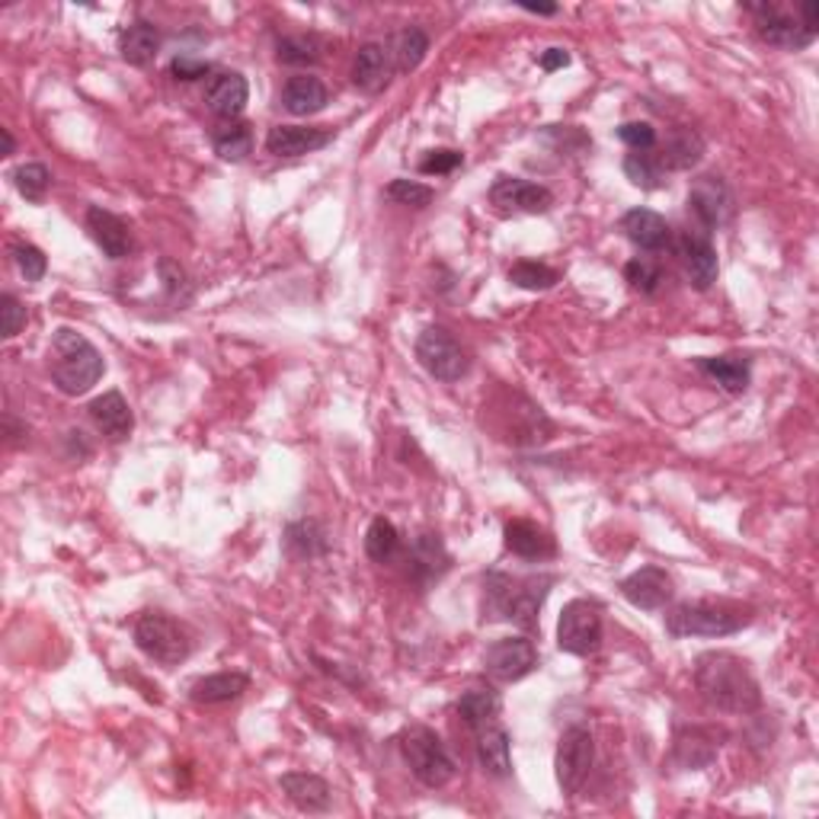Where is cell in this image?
<instances>
[{
    "instance_id": "cell-14",
    "label": "cell",
    "mask_w": 819,
    "mask_h": 819,
    "mask_svg": "<svg viewBox=\"0 0 819 819\" xmlns=\"http://www.w3.org/2000/svg\"><path fill=\"white\" fill-rule=\"evenodd\" d=\"M749 10L759 16V36L765 38L768 45H775V48L800 52L817 38L800 26L797 16H787L778 3H749Z\"/></svg>"
},
{
    "instance_id": "cell-36",
    "label": "cell",
    "mask_w": 819,
    "mask_h": 819,
    "mask_svg": "<svg viewBox=\"0 0 819 819\" xmlns=\"http://www.w3.org/2000/svg\"><path fill=\"white\" fill-rule=\"evenodd\" d=\"M285 541H289L292 554H299V558H317V554L327 551V538H324V528L317 521L304 519L289 525Z\"/></svg>"
},
{
    "instance_id": "cell-44",
    "label": "cell",
    "mask_w": 819,
    "mask_h": 819,
    "mask_svg": "<svg viewBox=\"0 0 819 819\" xmlns=\"http://www.w3.org/2000/svg\"><path fill=\"white\" fill-rule=\"evenodd\" d=\"M157 272H160V279H164V289H167V295L173 301H189L192 295V289H189V279L187 272H183V266L173 260H160L157 262Z\"/></svg>"
},
{
    "instance_id": "cell-49",
    "label": "cell",
    "mask_w": 819,
    "mask_h": 819,
    "mask_svg": "<svg viewBox=\"0 0 819 819\" xmlns=\"http://www.w3.org/2000/svg\"><path fill=\"white\" fill-rule=\"evenodd\" d=\"M800 26H804L807 33H814V36H817V30H819V3H817V0H804V3H800Z\"/></svg>"
},
{
    "instance_id": "cell-24",
    "label": "cell",
    "mask_w": 819,
    "mask_h": 819,
    "mask_svg": "<svg viewBox=\"0 0 819 819\" xmlns=\"http://www.w3.org/2000/svg\"><path fill=\"white\" fill-rule=\"evenodd\" d=\"M90 419L97 423V429L110 439H125L135 426V416H132V407L125 404V397L119 391H106L103 397H97L90 404Z\"/></svg>"
},
{
    "instance_id": "cell-35",
    "label": "cell",
    "mask_w": 819,
    "mask_h": 819,
    "mask_svg": "<svg viewBox=\"0 0 819 819\" xmlns=\"http://www.w3.org/2000/svg\"><path fill=\"white\" fill-rule=\"evenodd\" d=\"M397 551H401V535H397L394 521L378 516V519L369 525V531H366V554H369L374 563H388Z\"/></svg>"
},
{
    "instance_id": "cell-25",
    "label": "cell",
    "mask_w": 819,
    "mask_h": 819,
    "mask_svg": "<svg viewBox=\"0 0 819 819\" xmlns=\"http://www.w3.org/2000/svg\"><path fill=\"white\" fill-rule=\"evenodd\" d=\"M247 688H250V678L244 672H215V675L199 678L189 688V698L195 705H227V702H237Z\"/></svg>"
},
{
    "instance_id": "cell-27",
    "label": "cell",
    "mask_w": 819,
    "mask_h": 819,
    "mask_svg": "<svg viewBox=\"0 0 819 819\" xmlns=\"http://www.w3.org/2000/svg\"><path fill=\"white\" fill-rule=\"evenodd\" d=\"M119 52H122V58H125L128 65L148 68L150 61L157 58V52H160V33H157V26H150L145 20L132 23V26L122 33V38H119Z\"/></svg>"
},
{
    "instance_id": "cell-20",
    "label": "cell",
    "mask_w": 819,
    "mask_h": 819,
    "mask_svg": "<svg viewBox=\"0 0 819 819\" xmlns=\"http://www.w3.org/2000/svg\"><path fill=\"white\" fill-rule=\"evenodd\" d=\"M279 787L285 790V797L304 810V814H324L334 800L330 784L324 782L321 775H307V772H289L279 778Z\"/></svg>"
},
{
    "instance_id": "cell-31",
    "label": "cell",
    "mask_w": 819,
    "mask_h": 819,
    "mask_svg": "<svg viewBox=\"0 0 819 819\" xmlns=\"http://www.w3.org/2000/svg\"><path fill=\"white\" fill-rule=\"evenodd\" d=\"M426 52H429V36H426V30H419V26L401 30V33L394 36V45H391L394 68H397L401 75H413V71L423 65Z\"/></svg>"
},
{
    "instance_id": "cell-29",
    "label": "cell",
    "mask_w": 819,
    "mask_h": 819,
    "mask_svg": "<svg viewBox=\"0 0 819 819\" xmlns=\"http://www.w3.org/2000/svg\"><path fill=\"white\" fill-rule=\"evenodd\" d=\"M212 148H215V154H218L222 160L240 164V160H247L250 150H254V132H250V125L240 122V119L222 122V125L215 128V135H212Z\"/></svg>"
},
{
    "instance_id": "cell-1",
    "label": "cell",
    "mask_w": 819,
    "mask_h": 819,
    "mask_svg": "<svg viewBox=\"0 0 819 819\" xmlns=\"http://www.w3.org/2000/svg\"><path fill=\"white\" fill-rule=\"evenodd\" d=\"M695 685L710 708L727 710V714H752L762 705V688L749 670V663L727 650H710L698 657Z\"/></svg>"
},
{
    "instance_id": "cell-30",
    "label": "cell",
    "mask_w": 819,
    "mask_h": 819,
    "mask_svg": "<svg viewBox=\"0 0 819 819\" xmlns=\"http://www.w3.org/2000/svg\"><path fill=\"white\" fill-rule=\"evenodd\" d=\"M698 369L705 374H710L727 394H743L749 388V362L745 359H737V356H717V359H698Z\"/></svg>"
},
{
    "instance_id": "cell-26",
    "label": "cell",
    "mask_w": 819,
    "mask_h": 819,
    "mask_svg": "<svg viewBox=\"0 0 819 819\" xmlns=\"http://www.w3.org/2000/svg\"><path fill=\"white\" fill-rule=\"evenodd\" d=\"M282 106L292 115H314L327 106V87L311 75H295L282 87Z\"/></svg>"
},
{
    "instance_id": "cell-41",
    "label": "cell",
    "mask_w": 819,
    "mask_h": 819,
    "mask_svg": "<svg viewBox=\"0 0 819 819\" xmlns=\"http://www.w3.org/2000/svg\"><path fill=\"white\" fill-rule=\"evenodd\" d=\"M384 195L391 199V202H397V205H410V209H426L429 202H433V189L423 187V183H416V180H394V183H388L384 189Z\"/></svg>"
},
{
    "instance_id": "cell-39",
    "label": "cell",
    "mask_w": 819,
    "mask_h": 819,
    "mask_svg": "<svg viewBox=\"0 0 819 819\" xmlns=\"http://www.w3.org/2000/svg\"><path fill=\"white\" fill-rule=\"evenodd\" d=\"M13 183L20 189V195H26L30 202H42L48 187H52V173H48L45 164H23V167H16Z\"/></svg>"
},
{
    "instance_id": "cell-5",
    "label": "cell",
    "mask_w": 819,
    "mask_h": 819,
    "mask_svg": "<svg viewBox=\"0 0 819 819\" xmlns=\"http://www.w3.org/2000/svg\"><path fill=\"white\" fill-rule=\"evenodd\" d=\"M401 752L407 759L410 772L426 787H446L455 778V762L448 749L429 727H410L401 737Z\"/></svg>"
},
{
    "instance_id": "cell-9",
    "label": "cell",
    "mask_w": 819,
    "mask_h": 819,
    "mask_svg": "<svg viewBox=\"0 0 819 819\" xmlns=\"http://www.w3.org/2000/svg\"><path fill=\"white\" fill-rule=\"evenodd\" d=\"M416 359L439 381H458L468 372V356L446 327H426L416 339Z\"/></svg>"
},
{
    "instance_id": "cell-46",
    "label": "cell",
    "mask_w": 819,
    "mask_h": 819,
    "mask_svg": "<svg viewBox=\"0 0 819 819\" xmlns=\"http://www.w3.org/2000/svg\"><path fill=\"white\" fill-rule=\"evenodd\" d=\"M0 317H3V336L13 339V336L23 330V324H26V307L13 299V295H3L0 299Z\"/></svg>"
},
{
    "instance_id": "cell-45",
    "label": "cell",
    "mask_w": 819,
    "mask_h": 819,
    "mask_svg": "<svg viewBox=\"0 0 819 819\" xmlns=\"http://www.w3.org/2000/svg\"><path fill=\"white\" fill-rule=\"evenodd\" d=\"M618 138L631 150H653L657 148V128L650 122H625L618 128Z\"/></svg>"
},
{
    "instance_id": "cell-23",
    "label": "cell",
    "mask_w": 819,
    "mask_h": 819,
    "mask_svg": "<svg viewBox=\"0 0 819 819\" xmlns=\"http://www.w3.org/2000/svg\"><path fill=\"white\" fill-rule=\"evenodd\" d=\"M352 80H356V87H362L366 93L384 90L388 80H391V52H388L381 42H366V45L356 52Z\"/></svg>"
},
{
    "instance_id": "cell-28",
    "label": "cell",
    "mask_w": 819,
    "mask_h": 819,
    "mask_svg": "<svg viewBox=\"0 0 819 819\" xmlns=\"http://www.w3.org/2000/svg\"><path fill=\"white\" fill-rule=\"evenodd\" d=\"M410 563L419 580H439L448 570V551L439 535H419L410 548Z\"/></svg>"
},
{
    "instance_id": "cell-3",
    "label": "cell",
    "mask_w": 819,
    "mask_h": 819,
    "mask_svg": "<svg viewBox=\"0 0 819 819\" xmlns=\"http://www.w3.org/2000/svg\"><path fill=\"white\" fill-rule=\"evenodd\" d=\"M554 586V576H525L513 580L506 573H490L484 583V615L493 621H513L519 628H535L538 612Z\"/></svg>"
},
{
    "instance_id": "cell-18",
    "label": "cell",
    "mask_w": 819,
    "mask_h": 819,
    "mask_svg": "<svg viewBox=\"0 0 819 819\" xmlns=\"http://www.w3.org/2000/svg\"><path fill=\"white\" fill-rule=\"evenodd\" d=\"M503 538H506V548L516 554V558L525 560H548L558 554V541L551 538V531L548 528H541V525H535V521L528 519H513L506 521V531H503Z\"/></svg>"
},
{
    "instance_id": "cell-34",
    "label": "cell",
    "mask_w": 819,
    "mask_h": 819,
    "mask_svg": "<svg viewBox=\"0 0 819 819\" xmlns=\"http://www.w3.org/2000/svg\"><path fill=\"white\" fill-rule=\"evenodd\" d=\"M702 154H705L702 135H695L692 128H685V132H678L670 145H666L660 160H663V167H670V170H688V167H695V164L702 160Z\"/></svg>"
},
{
    "instance_id": "cell-22",
    "label": "cell",
    "mask_w": 819,
    "mask_h": 819,
    "mask_svg": "<svg viewBox=\"0 0 819 819\" xmlns=\"http://www.w3.org/2000/svg\"><path fill=\"white\" fill-rule=\"evenodd\" d=\"M621 231L628 234V240H631L633 247L650 250V254H653V250H663L672 237L666 218L657 215V212H650V209H631V212L621 218Z\"/></svg>"
},
{
    "instance_id": "cell-38",
    "label": "cell",
    "mask_w": 819,
    "mask_h": 819,
    "mask_svg": "<svg viewBox=\"0 0 819 819\" xmlns=\"http://www.w3.org/2000/svg\"><path fill=\"white\" fill-rule=\"evenodd\" d=\"M279 61L292 65V68L317 65L321 61V42L314 36H285L279 42Z\"/></svg>"
},
{
    "instance_id": "cell-50",
    "label": "cell",
    "mask_w": 819,
    "mask_h": 819,
    "mask_svg": "<svg viewBox=\"0 0 819 819\" xmlns=\"http://www.w3.org/2000/svg\"><path fill=\"white\" fill-rule=\"evenodd\" d=\"M521 10L538 13V16H554V13H558V7H554V3H521Z\"/></svg>"
},
{
    "instance_id": "cell-17",
    "label": "cell",
    "mask_w": 819,
    "mask_h": 819,
    "mask_svg": "<svg viewBox=\"0 0 819 819\" xmlns=\"http://www.w3.org/2000/svg\"><path fill=\"white\" fill-rule=\"evenodd\" d=\"M247 100H250V87H247V77L234 75V71H222L209 80L205 87V103L215 115H222L224 122L231 119H240V112L247 110Z\"/></svg>"
},
{
    "instance_id": "cell-16",
    "label": "cell",
    "mask_w": 819,
    "mask_h": 819,
    "mask_svg": "<svg viewBox=\"0 0 819 819\" xmlns=\"http://www.w3.org/2000/svg\"><path fill=\"white\" fill-rule=\"evenodd\" d=\"M330 142H334L330 128H311V125H276L266 135V148L276 157H304L327 148Z\"/></svg>"
},
{
    "instance_id": "cell-21",
    "label": "cell",
    "mask_w": 819,
    "mask_h": 819,
    "mask_svg": "<svg viewBox=\"0 0 819 819\" xmlns=\"http://www.w3.org/2000/svg\"><path fill=\"white\" fill-rule=\"evenodd\" d=\"M478 762L486 775L493 778H506L513 772V752H509V733L490 720L484 727H478Z\"/></svg>"
},
{
    "instance_id": "cell-42",
    "label": "cell",
    "mask_w": 819,
    "mask_h": 819,
    "mask_svg": "<svg viewBox=\"0 0 819 819\" xmlns=\"http://www.w3.org/2000/svg\"><path fill=\"white\" fill-rule=\"evenodd\" d=\"M10 254H13L16 266H20V272L26 276V282H38L45 276L48 260H45V254L38 250L36 244H13Z\"/></svg>"
},
{
    "instance_id": "cell-43",
    "label": "cell",
    "mask_w": 819,
    "mask_h": 819,
    "mask_svg": "<svg viewBox=\"0 0 819 819\" xmlns=\"http://www.w3.org/2000/svg\"><path fill=\"white\" fill-rule=\"evenodd\" d=\"M464 164V154L455 148H439V150H426V157L419 160V173L426 177H439V173H451Z\"/></svg>"
},
{
    "instance_id": "cell-15",
    "label": "cell",
    "mask_w": 819,
    "mask_h": 819,
    "mask_svg": "<svg viewBox=\"0 0 819 819\" xmlns=\"http://www.w3.org/2000/svg\"><path fill=\"white\" fill-rule=\"evenodd\" d=\"M621 596L628 598L633 608L657 612L675 596V583L663 566H640L628 580H621Z\"/></svg>"
},
{
    "instance_id": "cell-6",
    "label": "cell",
    "mask_w": 819,
    "mask_h": 819,
    "mask_svg": "<svg viewBox=\"0 0 819 819\" xmlns=\"http://www.w3.org/2000/svg\"><path fill=\"white\" fill-rule=\"evenodd\" d=\"M135 643L160 666H180L189 657V633L160 612H145L135 621Z\"/></svg>"
},
{
    "instance_id": "cell-40",
    "label": "cell",
    "mask_w": 819,
    "mask_h": 819,
    "mask_svg": "<svg viewBox=\"0 0 819 819\" xmlns=\"http://www.w3.org/2000/svg\"><path fill=\"white\" fill-rule=\"evenodd\" d=\"M625 279L631 282L637 292L653 295V292L660 289V282H663V272H660V266L650 260V257H633V260L625 266Z\"/></svg>"
},
{
    "instance_id": "cell-13",
    "label": "cell",
    "mask_w": 819,
    "mask_h": 819,
    "mask_svg": "<svg viewBox=\"0 0 819 819\" xmlns=\"http://www.w3.org/2000/svg\"><path fill=\"white\" fill-rule=\"evenodd\" d=\"M675 254L682 260V269L688 276V282L698 289V292H708L710 285L717 282V250L710 244L708 231H682L678 234V244H675Z\"/></svg>"
},
{
    "instance_id": "cell-19",
    "label": "cell",
    "mask_w": 819,
    "mask_h": 819,
    "mask_svg": "<svg viewBox=\"0 0 819 819\" xmlns=\"http://www.w3.org/2000/svg\"><path fill=\"white\" fill-rule=\"evenodd\" d=\"M87 231L93 234V240L100 244V250H103L110 260L128 257V250H132V231H128V224L122 222L119 215H112L106 209L93 205V209L87 212Z\"/></svg>"
},
{
    "instance_id": "cell-51",
    "label": "cell",
    "mask_w": 819,
    "mask_h": 819,
    "mask_svg": "<svg viewBox=\"0 0 819 819\" xmlns=\"http://www.w3.org/2000/svg\"><path fill=\"white\" fill-rule=\"evenodd\" d=\"M0 138H3V157H10V154L16 150V142H13L10 128H0Z\"/></svg>"
},
{
    "instance_id": "cell-33",
    "label": "cell",
    "mask_w": 819,
    "mask_h": 819,
    "mask_svg": "<svg viewBox=\"0 0 819 819\" xmlns=\"http://www.w3.org/2000/svg\"><path fill=\"white\" fill-rule=\"evenodd\" d=\"M625 173L631 180L633 187L640 189H660L666 187V167L657 154L650 150H631L625 157Z\"/></svg>"
},
{
    "instance_id": "cell-4",
    "label": "cell",
    "mask_w": 819,
    "mask_h": 819,
    "mask_svg": "<svg viewBox=\"0 0 819 819\" xmlns=\"http://www.w3.org/2000/svg\"><path fill=\"white\" fill-rule=\"evenodd\" d=\"M752 621L740 605L730 602H678L666 612V631L672 637H730Z\"/></svg>"
},
{
    "instance_id": "cell-48",
    "label": "cell",
    "mask_w": 819,
    "mask_h": 819,
    "mask_svg": "<svg viewBox=\"0 0 819 819\" xmlns=\"http://www.w3.org/2000/svg\"><path fill=\"white\" fill-rule=\"evenodd\" d=\"M538 65H541L545 71H560V68L570 65V52H566V48H548V52H541Z\"/></svg>"
},
{
    "instance_id": "cell-8",
    "label": "cell",
    "mask_w": 819,
    "mask_h": 819,
    "mask_svg": "<svg viewBox=\"0 0 819 819\" xmlns=\"http://www.w3.org/2000/svg\"><path fill=\"white\" fill-rule=\"evenodd\" d=\"M596 762V740L586 727H570L563 730L558 743V755H554V768H558V784L566 797L580 794L583 784L590 782Z\"/></svg>"
},
{
    "instance_id": "cell-7",
    "label": "cell",
    "mask_w": 819,
    "mask_h": 819,
    "mask_svg": "<svg viewBox=\"0 0 819 819\" xmlns=\"http://www.w3.org/2000/svg\"><path fill=\"white\" fill-rule=\"evenodd\" d=\"M558 647L570 657H593L602 647V608L593 598H573L558 621Z\"/></svg>"
},
{
    "instance_id": "cell-12",
    "label": "cell",
    "mask_w": 819,
    "mask_h": 819,
    "mask_svg": "<svg viewBox=\"0 0 819 819\" xmlns=\"http://www.w3.org/2000/svg\"><path fill=\"white\" fill-rule=\"evenodd\" d=\"M688 209L705 231H717L733 218V192L720 177L705 173L688 189Z\"/></svg>"
},
{
    "instance_id": "cell-47",
    "label": "cell",
    "mask_w": 819,
    "mask_h": 819,
    "mask_svg": "<svg viewBox=\"0 0 819 819\" xmlns=\"http://www.w3.org/2000/svg\"><path fill=\"white\" fill-rule=\"evenodd\" d=\"M209 71H212L209 61H202V58H195V55H177V58L170 61V75L177 77V80H202Z\"/></svg>"
},
{
    "instance_id": "cell-2",
    "label": "cell",
    "mask_w": 819,
    "mask_h": 819,
    "mask_svg": "<svg viewBox=\"0 0 819 819\" xmlns=\"http://www.w3.org/2000/svg\"><path fill=\"white\" fill-rule=\"evenodd\" d=\"M48 372H52V381L61 394L80 397L103 378L106 362L87 336L77 334L71 327H61V330H55L52 346H48Z\"/></svg>"
},
{
    "instance_id": "cell-10",
    "label": "cell",
    "mask_w": 819,
    "mask_h": 819,
    "mask_svg": "<svg viewBox=\"0 0 819 819\" xmlns=\"http://www.w3.org/2000/svg\"><path fill=\"white\" fill-rule=\"evenodd\" d=\"M490 202L500 215H545L554 205L551 189L521 177H500L490 187Z\"/></svg>"
},
{
    "instance_id": "cell-37",
    "label": "cell",
    "mask_w": 819,
    "mask_h": 819,
    "mask_svg": "<svg viewBox=\"0 0 819 819\" xmlns=\"http://www.w3.org/2000/svg\"><path fill=\"white\" fill-rule=\"evenodd\" d=\"M558 269H551V266L535 260H521L509 269V282H513L516 289H525V292H545V289L558 285Z\"/></svg>"
},
{
    "instance_id": "cell-11",
    "label": "cell",
    "mask_w": 819,
    "mask_h": 819,
    "mask_svg": "<svg viewBox=\"0 0 819 819\" xmlns=\"http://www.w3.org/2000/svg\"><path fill=\"white\" fill-rule=\"evenodd\" d=\"M538 666V650L528 637H503L493 640L484 653L486 675L496 682H519Z\"/></svg>"
},
{
    "instance_id": "cell-32",
    "label": "cell",
    "mask_w": 819,
    "mask_h": 819,
    "mask_svg": "<svg viewBox=\"0 0 819 819\" xmlns=\"http://www.w3.org/2000/svg\"><path fill=\"white\" fill-rule=\"evenodd\" d=\"M503 708V702H500V695L493 692V688H484V685H478V688H468L461 698H458V714L464 717V723L468 727H484L490 720H496V714Z\"/></svg>"
}]
</instances>
